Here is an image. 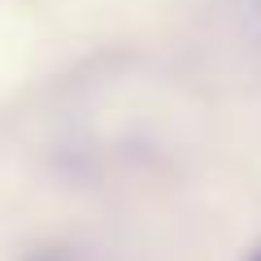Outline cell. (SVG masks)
<instances>
[{
  "label": "cell",
  "instance_id": "1",
  "mask_svg": "<svg viewBox=\"0 0 261 261\" xmlns=\"http://www.w3.org/2000/svg\"><path fill=\"white\" fill-rule=\"evenodd\" d=\"M244 261H261V244H257V248H252V252H248V257H244Z\"/></svg>",
  "mask_w": 261,
  "mask_h": 261
},
{
  "label": "cell",
  "instance_id": "2",
  "mask_svg": "<svg viewBox=\"0 0 261 261\" xmlns=\"http://www.w3.org/2000/svg\"><path fill=\"white\" fill-rule=\"evenodd\" d=\"M39 261H53V257H39Z\"/></svg>",
  "mask_w": 261,
  "mask_h": 261
}]
</instances>
